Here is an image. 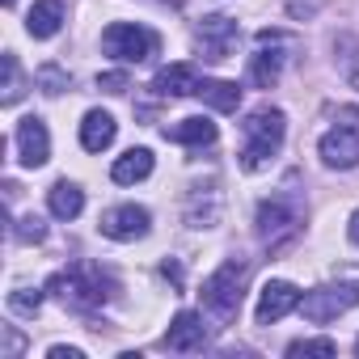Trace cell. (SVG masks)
<instances>
[{"mask_svg": "<svg viewBox=\"0 0 359 359\" xmlns=\"http://www.w3.org/2000/svg\"><path fill=\"white\" fill-rule=\"evenodd\" d=\"M5 5H13V0H5Z\"/></svg>", "mask_w": 359, "mask_h": 359, "instance_id": "obj_30", "label": "cell"}, {"mask_svg": "<svg viewBox=\"0 0 359 359\" xmlns=\"http://www.w3.org/2000/svg\"><path fill=\"white\" fill-rule=\"evenodd\" d=\"M287 355L292 359H300V355H338V346H334V338H300V342H292L287 346Z\"/></svg>", "mask_w": 359, "mask_h": 359, "instance_id": "obj_21", "label": "cell"}, {"mask_svg": "<svg viewBox=\"0 0 359 359\" xmlns=\"http://www.w3.org/2000/svg\"><path fill=\"white\" fill-rule=\"evenodd\" d=\"M161 275H165V279H173L177 287H182V266H177L173 258H165V262H161Z\"/></svg>", "mask_w": 359, "mask_h": 359, "instance_id": "obj_27", "label": "cell"}, {"mask_svg": "<svg viewBox=\"0 0 359 359\" xmlns=\"http://www.w3.org/2000/svg\"><path fill=\"white\" fill-rule=\"evenodd\" d=\"M114 135H118V123H114L106 110H89V114L81 118V144H85V152H102V148H110Z\"/></svg>", "mask_w": 359, "mask_h": 359, "instance_id": "obj_15", "label": "cell"}, {"mask_svg": "<svg viewBox=\"0 0 359 359\" xmlns=\"http://www.w3.org/2000/svg\"><path fill=\"white\" fill-rule=\"evenodd\" d=\"M47 292H55V296H60L64 304H72V309H97V304L110 296V279H106L93 262H72L68 271L51 275Z\"/></svg>", "mask_w": 359, "mask_h": 359, "instance_id": "obj_2", "label": "cell"}, {"mask_svg": "<svg viewBox=\"0 0 359 359\" xmlns=\"http://www.w3.org/2000/svg\"><path fill=\"white\" fill-rule=\"evenodd\" d=\"M97 85H102L106 93H123L131 81H127V72H102V76H97Z\"/></svg>", "mask_w": 359, "mask_h": 359, "instance_id": "obj_26", "label": "cell"}, {"mask_svg": "<svg viewBox=\"0 0 359 359\" xmlns=\"http://www.w3.org/2000/svg\"><path fill=\"white\" fill-rule=\"evenodd\" d=\"M148 224H152L148 208H135V203L110 208V212L102 216V233H106L110 241H140V237L148 233Z\"/></svg>", "mask_w": 359, "mask_h": 359, "instance_id": "obj_9", "label": "cell"}, {"mask_svg": "<svg viewBox=\"0 0 359 359\" xmlns=\"http://www.w3.org/2000/svg\"><path fill=\"white\" fill-rule=\"evenodd\" d=\"M203 342H208V325H203L199 313H177L173 325L161 338L165 351H203Z\"/></svg>", "mask_w": 359, "mask_h": 359, "instance_id": "obj_12", "label": "cell"}, {"mask_svg": "<svg viewBox=\"0 0 359 359\" xmlns=\"http://www.w3.org/2000/svg\"><path fill=\"white\" fill-rule=\"evenodd\" d=\"M0 64H5V97H0V102H5V106H13V102L22 97V72H18V55L9 51L5 60H0Z\"/></svg>", "mask_w": 359, "mask_h": 359, "instance_id": "obj_22", "label": "cell"}, {"mask_svg": "<svg viewBox=\"0 0 359 359\" xmlns=\"http://www.w3.org/2000/svg\"><path fill=\"white\" fill-rule=\"evenodd\" d=\"M13 144H18V156H22V165H26V169H39V165H47V156H51V135H47V123H43V118H34V114L18 123Z\"/></svg>", "mask_w": 359, "mask_h": 359, "instance_id": "obj_8", "label": "cell"}, {"mask_svg": "<svg viewBox=\"0 0 359 359\" xmlns=\"http://www.w3.org/2000/svg\"><path fill=\"white\" fill-rule=\"evenodd\" d=\"M199 97H203L212 110L233 114V110L241 106V85H237V81H199Z\"/></svg>", "mask_w": 359, "mask_h": 359, "instance_id": "obj_19", "label": "cell"}, {"mask_svg": "<svg viewBox=\"0 0 359 359\" xmlns=\"http://www.w3.org/2000/svg\"><path fill=\"white\" fill-rule=\"evenodd\" d=\"M346 233H351V241H355V245H359V212H355V216H351V224H346Z\"/></svg>", "mask_w": 359, "mask_h": 359, "instance_id": "obj_29", "label": "cell"}, {"mask_svg": "<svg viewBox=\"0 0 359 359\" xmlns=\"http://www.w3.org/2000/svg\"><path fill=\"white\" fill-rule=\"evenodd\" d=\"M355 304H359V283H330V287H313V292L300 296V313L313 325H325V321L342 317Z\"/></svg>", "mask_w": 359, "mask_h": 359, "instance_id": "obj_6", "label": "cell"}, {"mask_svg": "<svg viewBox=\"0 0 359 359\" xmlns=\"http://www.w3.org/2000/svg\"><path fill=\"white\" fill-rule=\"evenodd\" d=\"M64 26V0H34V9L26 13V30L30 39H51Z\"/></svg>", "mask_w": 359, "mask_h": 359, "instance_id": "obj_16", "label": "cell"}, {"mask_svg": "<svg viewBox=\"0 0 359 359\" xmlns=\"http://www.w3.org/2000/svg\"><path fill=\"white\" fill-rule=\"evenodd\" d=\"M152 173V152L148 148H127L118 161H114V169H110V177L118 187H131V182H144V177Z\"/></svg>", "mask_w": 359, "mask_h": 359, "instance_id": "obj_18", "label": "cell"}, {"mask_svg": "<svg viewBox=\"0 0 359 359\" xmlns=\"http://www.w3.org/2000/svg\"><path fill=\"white\" fill-rule=\"evenodd\" d=\"M152 93L156 97H187V93H199V76L191 64H169L152 76Z\"/></svg>", "mask_w": 359, "mask_h": 359, "instance_id": "obj_13", "label": "cell"}, {"mask_svg": "<svg viewBox=\"0 0 359 359\" xmlns=\"http://www.w3.org/2000/svg\"><path fill=\"white\" fill-rule=\"evenodd\" d=\"M241 135H245V144H241V165H245V169H262V165L283 148L287 118H283V110H275V106H258V110L241 123Z\"/></svg>", "mask_w": 359, "mask_h": 359, "instance_id": "obj_1", "label": "cell"}, {"mask_svg": "<svg viewBox=\"0 0 359 359\" xmlns=\"http://www.w3.org/2000/svg\"><path fill=\"white\" fill-rule=\"evenodd\" d=\"M321 161L330 169H355L359 165V127L355 123H342V127H330L321 135Z\"/></svg>", "mask_w": 359, "mask_h": 359, "instance_id": "obj_7", "label": "cell"}, {"mask_svg": "<svg viewBox=\"0 0 359 359\" xmlns=\"http://www.w3.org/2000/svg\"><path fill=\"white\" fill-rule=\"evenodd\" d=\"M245 275H250V266L245 262H224L220 271H212L208 279H203V304L216 313V317H237V309H241V296H245Z\"/></svg>", "mask_w": 359, "mask_h": 359, "instance_id": "obj_4", "label": "cell"}, {"mask_svg": "<svg viewBox=\"0 0 359 359\" xmlns=\"http://www.w3.org/2000/svg\"><path fill=\"white\" fill-rule=\"evenodd\" d=\"M13 237H18L22 245H39V241L47 237V224H43L39 216H22V220L13 224Z\"/></svg>", "mask_w": 359, "mask_h": 359, "instance_id": "obj_24", "label": "cell"}, {"mask_svg": "<svg viewBox=\"0 0 359 359\" xmlns=\"http://www.w3.org/2000/svg\"><path fill=\"white\" fill-rule=\"evenodd\" d=\"M102 51L118 64H144L148 55H156V34L131 22H114L102 30Z\"/></svg>", "mask_w": 359, "mask_h": 359, "instance_id": "obj_5", "label": "cell"}, {"mask_svg": "<svg viewBox=\"0 0 359 359\" xmlns=\"http://www.w3.org/2000/svg\"><path fill=\"white\" fill-rule=\"evenodd\" d=\"M292 309H300V292H296L287 279H271V283L258 292V309H254V317H258V325H275V321L287 317Z\"/></svg>", "mask_w": 359, "mask_h": 359, "instance_id": "obj_10", "label": "cell"}, {"mask_svg": "<svg viewBox=\"0 0 359 359\" xmlns=\"http://www.w3.org/2000/svg\"><path fill=\"white\" fill-rule=\"evenodd\" d=\"M300 224H304V208L292 195H275L258 208V237L266 250H283L287 241H296Z\"/></svg>", "mask_w": 359, "mask_h": 359, "instance_id": "obj_3", "label": "cell"}, {"mask_svg": "<svg viewBox=\"0 0 359 359\" xmlns=\"http://www.w3.org/2000/svg\"><path fill=\"white\" fill-rule=\"evenodd\" d=\"M47 208H51V216H60V220H76L81 208H85V191H81L76 182H55L51 195H47Z\"/></svg>", "mask_w": 359, "mask_h": 359, "instance_id": "obj_20", "label": "cell"}, {"mask_svg": "<svg viewBox=\"0 0 359 359\" xmlns=\"http://www.w3.org/2000/svg\"><path fill=\"white\" fill-rule=\"evenodd\" d=\"M39 304H43V292H30V287L9 292V309H13V313H22V317H34V313H39Z\"/></svg>", "mask_w": 359, "mask_h": 359, "instance_id": "obj_25", "label": "cell"}, {"mask_svg": "<svg viewBox=\"0 0 359 359\" xmlns=\"http://www.w3.org/2000/svg\"><path fill=\"white\" fill-rule=\"evenodd\" d=\"M165 135H169L173 144L203 148V144H216V123H212V118H203V114H195V118H182V123L165 127Z\"/></svg>", "mask_w": 359, "mask_h": 359, "instance_id": "obj_17", "label": "cell"}, {"mask_svg": "<svg viewBox=\"0 0 359 359\" xmlns=\"http://www.w3.org/2000/svg\"><path fill=\"white\" fill-rule=\"evenodd\" d=\"M233 47H237V22L220 18V13L203 18V26H199V51H203V60H229Z\"/></svg>", "mask_w": 359, "mask_h": 359, "instance_id": "obj_11", "label": "cell"}, {"mask_svg": "<svg viewBox=\"0 0 359 359\" xmlns=\"http://www.w3.org/2000/svg\"><path fill=\"white\" fill-rule=\"evenodd\" d=\"M355 351H359V342H355Z\"/></svg>", "mask_w": 359, "mask_h": 359, "instance_id": "obj_31", "label": "cell"}, {"mask_svg": "<svg viewBox=\"0 0 359 359\" xmlns=\"http://www.w3.org/2000/svg\"><path fill=\"white\" fill-rule=\"evenodd\" d=\"M258 39H266V43H262V51H258V55H254V64H250V81H254V85H262V89H271V85L279 81V68H283V55L275 51L279 34L262 30Z\"/></svg>", "mask_w": 359, "mask_h": 359, "instance_id": "obj_14", "label": "cell"}, {"mask_svg": "<svg viewBox=\"0 0 359 359\" xmlns=\"http://www.w3.org/2000/svg\"><path fill=\"white\" fill-rule=\"evenodd\" d=\"M34 81H39V89H43V93H51V97L68 89V72H64V68H55V64H43Z\"/></svg>", "mask_w": 359, "mask_h": 359, "instance_id": "obj_23", "label": "cell"}, {"mask_svg": "<svg viewBox=\"0 0 359 359\" xmlns=\"http://www.w3.org/2000/svg\"><path fill=\"white\" fill-rule=\"evenodd\" d=\"M47 355H51V359H81V351H76V346H51Z\"/></svg>", "mask_w": 359, "mask_h": 359, "instance_id": "obj_28", "label": "cell"}]
</instances>
